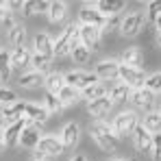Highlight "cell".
Masks as SVG:
<instances>
[{
	"mask_svg": "<svg viewBox=\"0 0 161 161\" xmlns=\"http://www.w3.org/2000/svg\"><path fill=\"white\" fill-rule=\"evenodd\" d=\"M89 135L92 139L96 142V146L105 153H115L120 148V139L115 137L113 129H111V122H105V120H94L89 124Z\"/></svg>",
	"mask_w": 161,
	"mask_h": 161,
	"instance_id": "cell-1",
	"label": "cell"
},
{
	"mask_svg": "<svg viewBox=\"0 0 161 161\" xmlns=\"http://www.w3.org/2000/svg\"><path fill=\"white\" fill-rule=\"evenodd\" d=\"M142 118L137 115L135 109H126V111H120L113 120H111V129L118 139H124V137H133L135 129L139 126Z\"/></svg>",
	"mask_w": 161,
	"mask_h": 161,
	"instance_id": "cell-2",
	"label": "cell"
},
{
	"mask_svg": "<svg viewBox=\"0 0 161 161\" xmlns=\"http://www.w3.org/2000/svg\"><path fill=\"white\" fill-rule=\"evenodd\" d=\"M79 24L70 22L68 26L63 28L57 37H54V57L61 59V57H70L72 48L79 46Z\"/></svg>",
	"mask_w": 161,
	"mask_h": 161,
	"instance_id": "cell-3",
	"label": "cell"
},
{
	"mask_svg": "<svg viewBox=\"0 0 161 161\" xmlns=\"http://www.w3.org/2000/svg\"><path fill=\"white\" fill-rule=\"evenodd\" d=\"M63 144L57 135H42L37 148H35V159H44V161H50L59 155H63Z\"/></svg>",
	"mask_w": 161,
	"mask_h": 161,
	"instance_id": "cell-4",
	"label": "cell"
},
{
	"mask_svg": "<svg viewBox=\"0 0 161 161\" xmlns=\"http://www.w3.org/2000/svg\"><path fill=\"white\" fill-rule=\"evenodd\" d=\"M146 13L144 11H131L126 15H122V28L120 35L122 37H137L144 28H146Z\"/></svg>",
	"mask_w": 161,
	"mask_h": 161,
	"instance_id": "cell-5",
	"label": "cell"
},
{
	"mask_svg": "<svg viewBox=\"0 0 161 161\" xmlns=\"http://www.w3.org/2000/svg\"><path fill=\"white\" fill-rule=\"evenodd\" d=\"M79 42L89 50V53L98 50V48L103 46V28L79 24Z\"/></svg>",
	"mask_w": 161,
	"mask_h": 161,
	"instance_id": "cell-6",
	"label": "cell"
},
{
	"mask_svg": "<svg viewBox=\"0 0 161 161\" xmlns=\"http://www.w3.org/2000/svg\"><path fill=\"white\" fill-rule=\"evenodd\" d=\"M96 83H100V80H98V76L94 72H87V70H70V72H65V85H70V87H74L79 92L96 85Z\"/></svg>",
	"mask_w": 161,
	"mask_h": 161,
	"instance_id": "cell-7",
	"label": "cell"
},
{
	"mask_svg": "<svg viewBox=\"0 0 161 161\" xmlns=\"http://www.w3.org/2000/svg\"><path fill=\"white\" fill-rule=\"evenodd\" d=\"M94 74L98 76L100 83L120 80V61H115V59H103V61H98L96 68H94Z\"/></svg>",
	"mask_w": 161,
	"mask_h": 161,
	"instance_id": "cell-8",
	"label": "cell"
},
{
	"mask_svg": "<svg viewBox=\"0 0 161 161\" xmlns=\"http://www.w3.org/2000/svg\"><path fill=\"white\" fill-rule=\"evenodd\" d=\"M146 79H148V74L142 68H129V65L120 63V83L129 85L131 89H142L146 85Z\"/></svg>",
	"mask_w": 161,
	"mask_h": 161,
	"instance_id": "cell-9",
	"label": "cell"
},
{
	"mask_svg": "<svg viewBox=\"0 0 161 161\" xmlns=\"http://www.w3.org/2000/svg\"><path fill=\"white\" fill-rule=\"evenodd\" d=\"M105 22H107V18L94 7V2H85V4L79 9V24L105 28Z\"/></svg>",
	"mask_w": 161,
	"mask_h": 161,
	"instance_id": "cell-10",
	"label": "cell"
},
{
	"mask_svg": "<svg viewBox=\"0 0 161 161\" xmlns=\"http://www.w3.org/2000/svg\"><path fill=\"white\" fill-rule=\"evenodd\" d=\"M9 63L13 70H20V72H28L33 68V50L31 48H15L9 53Z\"/></svg>",
	"mask_w": 161,
	"mask_h": 161,
	"instance_id": "cell-11",
	"label": "cell"
},
{
	"mask_svg": "<svg viewBox=\"0 0 161 161\" xmlns=\"http://www.w3.org/2000/svg\"><path fill=\"white\" fill-rule=\"evenodd\" d=\"M33 53L44 54V57H53L54 59V39L50 33L46 31H37L33 37Z\"/></svg>",
	"mask_w": 161,
	"mask_h": 161,
	"instance_id": "cell-12",
	"label": "cell"
},
{
	"mask_svg": "<svg viewBox=\"0 0 161 161\" xmlns=\"http://www.w3.org/2000/svg\"><path fill=\"white\" fill-rule=\"evenodd\" d=\"M129 103L133 105L135 109H139V111H150L153 105H155V94L153 92H148L146 87H142V89H133L131 92V98H129Z\"/></svg>",
	"mask_w": 161,
	"mask_h": 161,
	"instance_id": "cell-13",
	"label": "cell"
},
{
	"mask_svg": "<svg viewBox=\"0 0 161 161\" xmlns=\"http://www.w3.org/2000/svg\"><path fill=\"white\" fill-rule=\"evenodd\" d=\"M59 139L63 144V150H74V146L80 142V126L76 122H68L61 133H59Z\"/></svg>",
	"mask_w": 161,
	"mask_h": 161,
	"instance_id": "cell-14",
	"label": "cell"
},
{
	"mask_svg": "<svg viewBox=\"0 0 161 161\" xmlns=\"http://www.w3.org/2000/svg\"><path fill=\"white\" fill-rule=\"evenodd\" d=\"M26 126H28V120H18L13 124H7L4 126V148L20 146V137H22Z\"/></svg>",
	"mask_w": 161,
	"mask_h": 161,
	"instance_id": "cell-15",
	"label": "cell"
},
{
	"mask_svg": "<svg viewBox=\"0 0 161 161\" xmlns=\"http://www.w3.org/2000/svg\"><path fill=\"white\" fill-rule=\"evenodd\" d=\"M50 113L44 109V105L39 103H26V111H24V120H28V124H35V126H44L48 122Z\"/></svg>",
	"mask_w": 161,
	"mask_h": 161,
	"instance_id": "cell-16",
	"label": "cell"
},
{
	"mask_svg": "<svg viewBox=\"0 0 161 161\" xmlns=\"http://www.w3.org/2000/svg\"><path fill=\"white\" fill-rule=\"evenodd\" d=\"M153 137H155V135L148 133V131L142 126V122H139V126L135 129V133H133V146H135V150H137V153H142V155L150 153V150H153Z\"/></svg>",
	"mask_w": 161,
	"mask_h": 161,
	"instance_id": "cell-17",
	"label": "cell"
},
{
	"mask_svg": "<svg viewBox=\"0 0 161 161\" xmlns=\"http://www.w3.org/2000/svg\"><path fill=\"white\" fill-rule=\"evenodd\" d=\"M111 109H113V103H111V98H109V96L87 103V113H89L94 120H103L105 115L111 113Z\"/></svg>",
	"mask_w": 161,
	"mask_h": 161,
	"instance_id": "cell-18",
	"label": "cell"
},
{
	"mask_svg": "<svg viewBox=\"0 0 161 161\" xmlns=\"http://www.w3.org/2000/svg\"><path fill=\"white\" fill-rule=\"evenodd\" d=\"M18 85H20L22 89H39V87L46 85V76L39 74V72H35V70H28V72H22V74H20Z\"/></svg>",
	"mask_w": 161,
	"mask_h": 161,
	"instance_id": "cell-19",
	"label": "cell"
},
{
	"mask_svg": "<svg viewBox=\"0 0 161 161\" xmlns=\"http://www.w3.org/2000/svg\"><path fill=\"white\" fill-rule=\"evenodd\" d=\"M120 63L122 65H129V68H142L144 63V53L139 46H131V48H124L120 54Z\"/></svg>",
	"mask_w": 161,
	"mask_h": 161,
	"instance_id": "cell-20",
	"label": "cell"
},
{
	"mask_svg": "<svg viewBox=\"0 0 161 161\" xmlns=\"http://www.w3.org/2000/svg\"><path fill=\"white\" fill-rule=\"evenodd\" d=\"M26 39H28V31L22 22H18L15 26L7 33V42L13 46V50H15V48H24V46H26Z\"/></svg>",
	"mask_w": 161,
	"mask_h": 161,
	"instance_id": "cell-21",
	"label": "cell"
},
{
	"mask_svg": "<svg viewBox=\"0 0 161 161\" xmlns=\"http://www.w3.org/2000/svg\"><path fill=\"white\" fill-rule=\"evenodd\" d=\"M24 111H26V103H24V100H18V103L4 107L2 109V120H4V124H13V122H18V120H24Z\"/></svg>",
	"mask_w": 161,
	"mask_h": 161,
	"instance_id": "cell-22",
	"label": "cell"
},
{
	"mask_svg": "<svg viewBox=\"0 0 161 161\" xmlns=\"http://www.w3.org/2000/svg\"><path fill=\"white\" fill-rule=\"evenodd\" d=\"M42 126H35V124H28L26 129H24V133L20 137V146L22 148H37V144H39V139H42Z\"/></svg>",
	"mask_w": 161,
	"mask_h": 161,
	"instance_id": "cell-23",
	"label": "cell"
},
{
	"mask_svg": "<svg viewBox=\"0 0 161 161\" xmlns=\"http://www.w3.org/2000/svg\"><path fill=\"white\" fill-rule=\"evenodd\" d=\"M94 7L105 18H111V15H120V11L126 7V2H122V0H98V2H94Z\"/></svg>",
	"mask_w": 161,
	"mask_h": 161,
	"instance_id": "cell-24",
	"label": "cell"
},
{
	"mask_svg": "<svg viewBox=\"0 0 161 161\" xmlns=\"http://www.w3.org/2000/svg\"><path fill=\"white\" fill-rule=\"evenodd\" d=\"M65 15H68V2H63V0H54V2H50V9H48V13H46L48 22L59 24V22L65 20Z\"/></svg>",
	"mask_w": 161,
	"mask_h": 161,
	"instance_id": "cell-25",
	"label": "cell"
},
{
	"mask_svg": "<svg viewBox=\"0 0 161 161\" xmlns=\"http://www.w3.org/2000/svg\"><path fill=\"white\" fill-rule=\"evenodd\" d=\"M131 87L129 85H124V83H115V85H111V89H109V98H111V103L113 105H120V103H126L129 98H131Z\"/></svg>",
	"mask_w": 161,
	"mask_h": 161,
	"instance_id": "cell-26",
	"label": "cell"
},
{
	"mask_svg": "<svg viewBox=\"0 0 161 161\" xmlns=\"http://www.w3.org/2000/svg\"><path fill=\"white\" fill-rule=\"evenodd\" d=\"M142 126L153 135L161 133V111H148L144 118H142Z\"/></svg>",
	"mask_w": 161,
	"mask_h": 161,
	"instance_id": "cell-27",
	"label": "cell"
},
{
	"mask_svg": "<svg viewBox=\"0 0 161 161\" xmlns=\"http://www.w3.org/2000/svg\"><path fill=\"white\" fill-rule=\"evenodd\" d=\"M109 89H111V87H107L105 83H96V85L83 89V92H80V98H85L87 103H92V100H98V98L109 96Z\"/></svg>",
	"mask_w": 161,
	"mask_h": 161,
	"instance_id": "cell-28",
	"label": "cell"
},
{
	"mask_svg": "<svg viewBox=\"0 0 161 161\" xmlns=\"http://www.w3.org/2000/svg\"><path fill=\"white\" fill-rule=\"evenodd\" d=\"M46 92H50L54 96H59V92L65 87V74H61V72H50L48 76H46Z\"/></svg>",
	"mask_w": 161,
	"mask_h": 161,
	"instance_id": "cell-29",
	"label": "cell"
},
{
	"mask_svg": "<svg viewBox=\"0 0 161 161\" xmlns=\"http://www.w3.org/2000/svg\"><path fill=\"white\" fill-rule=\"evenodd\" d=\"M53 57H44V54H37L33 53V68L31 70H35V72H39V74H44V76H48L50 74V68H53Z\"/></svg>",
	"mask_w": 161,
	"mask_h": 161,
	"instance_id": "cell-30",
	"label": "cell"
},
{
	"mask_svg": "<svg viewBox=\"0 0 161 161\" xmlns=\"http://www.w3.org/2000/svg\"><path fill=\"white\" fill-rule=\"evenodd\" d=\"M42 105H44V109H46L50 115H59V113L65 109V107H63V103L59 100V96H54V94H50V92H46V94H44Z\"/></svg>",
	"mask_w": 161,
	"mask_h": 161,
	"instance_id": "cell-31",
	"label": "cell"
},
{
	"mask_svg": "<svg viewBox=\"0 0 161 161\" xmlns=\"http://www.w3.org/2000/svg\"><path fill=\"white\" fill-rule=\"evenodd\" d=\"M18 24L15 13H11V9L7 7V2H0V28H4L7 33Z\"/></svg>",
	"mask_w": 161,
	"mask_h": 161,
	"instance_id": "cell-32",
	"label": "cell"
},
{
	"mask_svg": "<svg viewBox=\"0 0 161 161\" xmlns=\"http://www.w3.org/2000/svg\"><path fill=\"white\" fill-rule=\"evenodd\" d=\"M59 100L63 103V107H72V105H76L80 100V92L74 89V87H70V85H65V87L59 92Z\"/></svg>",
	"mask_w": 161,
	"mask_h": 161,
	"instance_id": "cell-33",
	"label": "cell"
},
{
	"mask_svg": "<svg viewBox=\"0 0 161 161\" xmlns=\"http://www.w3.org/2000/svg\"><path fill=\"white\" fill-rule=\"evenodd\" d=\"M70 57H72V61H74V63H80V65H83V63H87V61L92 59V53H89L83 44H79V46H74V48H72V54H70Z\"/></svg>",
	"mask_w": 161,
	"mask_h": 161,
	"instance_id": "cell-34",
	"label": "cell"
},
{
	"mask_svg": "<svg viewBox=\"0 0 161 161\" xmlns=\"http://www.w3.org/2000/svg\"><path fill=\"white\" fill-rule=\"evenodd\" d=\"M20 98H18V94L13 92V89H7V87H0V107H9V105H13V103H18Z\"/></svg>",
	"mask_w": 161,
	"mask_h": 161,
	"instance_id": "cell-35",
	"label": "cell"
},
{
	"mask_svg": "<svg viewBox=\"0 0 161 161\" xmlns=\"http://www.w3.org/2000/svg\"><path fill=\"white\" fill-rule=\"evenodd\" d=\"M148 92L153 94H161V72H155V74H148L146 79V85H144Z\"/></svg>",
	"mask_w": 161,
	"mask_h": 161,
	"instance_id": "cell-36",
	"label": "cell"
},
{
	"mask_svg": "<svg viewBox=\"0 0 161 161\" xmlns=\"http://www.w3.org/2000/svg\"><path fill=\"white\" fill-rule=\"evenodd\" d=\"M120 28H122V13H120V15H111V18H107L103 33H105V31H107V33H115V31H120Z\"/></svg>",
	"mask_w": 161,
	"mask_h": 161,
	"instance_id": "cell-37",
	"label": "cell"
},
{
	"mask_svg": "<svg viewBox=\"0 0 161 161\" xmlns=\"http://www.w3.org/2000/svg\"><path fill=\"white\" fill-rule=\"evenodd\" d=\"M39 13V2L37 0H26L24 4H22V15L24 18H33V15H37Z\"/></svg>",
	"mask_w": 161,
	"mask_h": 161,
	"instance_id": "cell-38",
	"label": "cell"
},
{
	"mask_svg": "<svg viewBox=\"0 0 161 161\" xmlns=\"http://www.w3.org/2000/svg\"><path fill=\"white\" fill-rule=\"evenodd\" d=\"M150 159L161 161V133L153 137V150H150Z\"/></svg>",
	"mask_w": 161,
	"mask_h": 161,
	"instance_id": "cell-39",
	"label": "cell"
},
{
	"mask_svg": "<svg viewBox=\"0 0 161 161\" xmlns=\"http://www.w3.org/2000/svg\"><path fill=\"white\" fill-rule=\"evenodd\" d=\"M159 15H161V2H148L146 4V18L157 20Z\"/></svg>",
	"mask_w": 161,
	"mask_h": 161,
	"instance_id": "cell-40",
	"label": "cell"
},
{
	"mask_svg": "<svg viewBox=\"0 0 161 161\" xmlns=\"http://www.w3.org/2000/svg\"><path fill=\"white\" fill-rule=\"evenodd\" d=\"M11 72H13V68H11L9 59H7V61H2V63H0V80H9Z\"/></svg>",
	"mask_w": 161,
	"mask_h": 161,
	"instance_id": "cell-41",
	"label": "cell"
},
{
	"mask_svg": "<svg viewBox=\"0 0 161 161\" xmlns=\"http://www.w3.org/2000/svg\"><path fill=\"white\" fill-rule=\"evenodd\" d=\"M22 4H24V2H7V7L11 9V13H18V11H22Z\"/></svg>",
	"mask_w": 161,
	"mask_h": 161,
	"instance_id": "cell-42",
	"label": "cell"
},
{
	"mask_svg": "<svg viewBox=\"0 0 161 161\" xmlns=\"http://www.w3.org/2000/svg\"><path fill=\"white\" fill-rule=\"evenodd\" d=\"M4 148V126H2V122H0V150Z\"/></svg>",
	"mask_w": 161,
	"mask_h": 161,
	"instance_id": "cell-43",
	"label": "cell"
},
{
	"mask_svg": "<svg viewBox=\"0 0 161 161\" xmlns=\"http://www.w3.org/2000/svg\"><path fill=\"white\" fill-rule=\"evenodd\" d=\"M70 161H87V157H85V155H74Z\"/></svg>",
	"mask_w": 161,
	"mask_h": 161,
	"instance_id": "cell-44",
	"label": "cell"
},
{
	"mask_svg": "<svg viewBox=\"0 0 161 161\" xmlns=\"http://www.w3.org/2000/svg\"><path fill=\"white\" fill-rule=\"evenodd\" d=\"M7 59H9V53H7V50H0V63L7 61Z\"/></svg>",
	"mask_w": 161,
	"mask_h": 161,
	"instance_id": "cell-45",
	"label": "cell"
},
{
	"mask_svg": "<svg viewBox=\"0 0 161 161\" xmlns=\"http://www.w3.org/2000/svg\"><path fill=\"white\" fill-rule=\"evenodd\" d=\"M155 28L159 31V35H161V15H159V18H157V20H155Z\"/></svg>",
	"mask_w": 161,
	"mask_h": 161,
	"instance_id": "cell-46",
	"label": "cell"
},
{
	"mask_svg": "<svg viewBox=\"0 0 161 161\" xmlns=\"http://www.w3.org/2000/svg\"><path fill=\"white\" fill-rule=\"evenodd\" d=\"M107 161H137L135 157H131V159H120V157H113V159H107Z\"/></svg>",
	"mask_w": 161,
	"mask_h": 161,
	"instance_id": "cell-47",
	"label": "cell"
},
{
	"mask_svg": "<svg viewBox=\"0 0 161 161\" xmlns=\"http://www.w3.org/2000/svg\"><path fill=\"white\" fill-rule=\"evenodd\" d=\"M157 46L161 48V35H157Z\"/></svg>",
	"mask_w": 161,
	"mask_h": 161,
	"instance_id": "cell-48",
	"label": "cell"
},
{
	"mask_svg": "<svg viewBox=\"0 0 161 161\" xmlns=\"http://www.w3.org/2000/svg\"><path fill=\"white\" fill-rule=\"evenodd\" d=\"M35 161H44V159H35Z\"/></svg>",
	"mask_w": 161,
	"mask_h": 161,
	"instance_id": "cell-49",
	"label": "cell"
}]
</instances>
